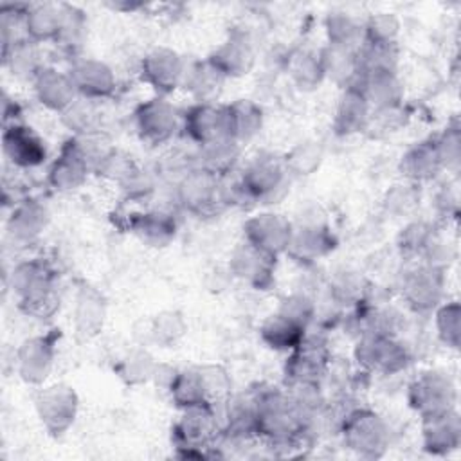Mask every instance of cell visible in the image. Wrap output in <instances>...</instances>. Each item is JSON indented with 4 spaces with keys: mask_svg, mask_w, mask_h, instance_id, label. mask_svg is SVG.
Wrapping results in <instances>:
<instances>
[{
    "mask_svg": "<svg viewBox=\"0 0 461 461\" xmlns=\"http://www.w3.org/2000/svg\"><path fill=\"white\" fill-rule=\"evenodd\" d=\"M13 292L20 308L36 319H49L59 308L54 272L40 259L18 263L11 276Z\"/></svg>",
    "mask_w": 461,
    "mask_h": 461,
    "instance_id": "6da1fadb",
    "label": "cell"
},
{
    "mask_svg": "<svg viewBox=\"0 0 461 461\" xmlns=\"http://www.w3.org/2000/svg\"><path fill=\"white\" fill-rule=\"evenodd\" d=\"M288 169L285 158L258 155L234 184L238 198L259 203H276L288 191Z\"/></svg>",
    "mask_w": 461,
    "mask_h": 461,
    "instance_id": "7a4b0ae2",
    "label": "cell"
},
{
    "mask_svg": "<svg viewBox=\"0 0 461 461\" xmlns=\"http://www.w3.org/2000/svg\"><path fill=\"white\" fill-rule=\"evenodd\" d=\"M176 196L185 211L200 218L216 216L223 207L229 205L221 176L202 167L189 169L178 180Z\"/></svg>",
    "mask_w": 461,
    "mask_h": 461,
    "instance_id": "3957f363",
    "label": "cell"
},
{
    "mask_svg": "<svg viewBox=\"0 0 461 461\" xmlns=\"http://www.w3.org/2000/svg\"><path fill=\"white\" fill-rule=\"evenodd\" d=\"M344 441L362 457H380L389 445V429L380 414L357 409L344 420Z\"/></svg>",
    "mask_w": 461,
    "mask_h": 461,
    "instance_id": "277c9868",
    "label": "cell"
},
{
    "mask_svg": "<svg viewBox=\"0 0 461 461\" xmlns=\"http://www.w3.org/2000/svg\"><path fill=\"white\" fill-rule=\"evenodd\" d=\"M355 358L369 373L394 375L409 362L407 349L391 335L364 331L355 346Z\"/></svg>",
    "mask_w": 461,
    "mask_h": 461,
    "instance_id": "5b68a950",
    "label": "cell"
},
{
    "mask_svg": "<svg viewBox=\"0 0 461 461\" xmlns=\"http://www.w3.org/2000/svg\"><path fill=\"white\" fill-rule=\"evenodd\" d=\"M407 398L409 405L420 416H429L454 409L457 391L448 375L441 371H425L412 380Z\"/></svg>",
    "mask_w": 461,
    "mask_h": 461,
    "instance_id": "8992f818",
    "label": "cell"
},
{
    "mask_svg": "<svg viewBox=\"0 0 461 461\" xmlns=\"http://www.w3.org/2000/svg\"><path fill=\"white\" fill-rule=\"evenodd\" d=\"M77 394L65 384H54L38 391L34 398L36 414L52 436L65 434L77 414Z\"/></svg>",
    "mask_w": 461,
    "mask_h": 461,
    "instance_id": "52a82bcc",
    "label": "cell"
},
{
    "mask_svg": "<svg viewBox=\"0 0 461 461\" xmlns=\"http://www.w3.org/2000/svg\"><path fill=\"white\" fill-rule=\"evenodd\" d=\"M294 225L277 212H259L243 223V241L277 258L286 254Z\"/></svg>",
    "mask_w": 461,
    "mask_h": 461,
    "instance_id": "ba28073f",
    "label": "cell"
},
{
    "mask_svg": "<svg viewBox=\"0 0 461 461\" xmlns=\"http://www.w3.org/2000/svg\"><path fill=\"white\" fill-rule=\"evenodd\" d=\"M443 270L429 263L407 270L402 279V297L414 312H430L443 297Z\"/></svg>",
    "mask_w": 461,
    "mask_h": 461,
    "instance_id": "9c48e42d",
    "label": "cell"
},
{
    "mask_svg": "<svg viewBox=\"0 0 461 461\" xmlns=\"http://www.w3.org/2000/svg\"><path fill=\"white\" fill-rule=\"evenodd\" d=\"M185 59L169 47L151 49L140 61V77L158 95H167L182 86Z\"/></svg>",
    "mask_w": 461,
    "mask_h": 461,
    "instance_id": "30bf717a",
    "label": "cell"
},
{
    "mask_svg": "<svg viewBox=\"0 0 461 461\" xmlns=\"http://www.w3.org/2000/svg\"><path fill=\"white\" fill-rule=\"evenodd\" d=\"M330 367V351L319 339L306 337L290 351L285 375L290 385L319 384Z\"/></svg>",
    "mask_w": 461,
    "mask_h": 461,
    "instance_id": "8fae6325",
    "label": "cell"
},
{
    "mask_svg": "<svg viewBox=\"0 0 461 461\" xmlns=\"http://www.w3.org/2000/svg\"><path fill=\"white\" fill-rule=\"evenodd\" d=\"M178 122L180 117L176 108L162 95L140 103L135 110L137 133L151 146L167 142L176 133Z\"/></svg>",
    "mask_w": 461,
    "mask_h": 461,
    "instance_id": "7c38bea8",
    "label": "cell"
},
{
    "mask_svg": "<svg viewBox=\"0 0 461 461\" xmlns=\"http://www.w3.org/2000/svg\"><path fill=\"white\" fill-rule=\"evenodd\" d=\"M182 124L191 140H194L200 148L216 140L230 139L227 104L196 103L185 110Z\"/></svg>",
    "mask_w": 461,
    "mask_h": 461,
    "instance_id": "4fadbf2b",
    "label": "cell"
},
{
    "mask_svg": "<svg viewBox=\"0 0 461 461\" xmlns=\"http://www.w3.org/2000/svg\"><path fill=\"white\" fill-rule=\"evenodd\" d=\"M173 432L180 448L193 450L209 447L220 432V421L214 412V405L203 403L182 409V416L176 421Z\"/></svg>",
    "mask_w": 461,
    "mask_h": 461,
    "instance_id": "5bb4252c",
    "label": "cell"
},
{
    "mask_svg": "<svg viewBox=\"0 0 461 461\" xmlns=\"http://www.w3.org/2000/svg\"><path fill=\"white\" fill-rule=\"evenodd\" d=\"M2 149L5 158L18 167H36L43 164L47 148L43 139L31 128L13 122L2 131Z\"/></svg>",
    "mask_w": 461,
    "mask_h": 461,
    "instance_id": "9a60e30c",
    "label": "cell"
},
{
    "mask_svg": "<svg viewBox=\"0 0 461 461\" xmlns=\"http://www.w3.org/2000/svg\"><path fill=\"white\" fill-rule=\"evenodd\" d=\"M276 259L277 258L252 247L250 243L241 241L234 249L229 267L230 272L243 283L258 290H267L274 283Z\"/></svg>",
    "mask_w": 461,
    "mask_h": 461,
    "instance_id": "2e32d148",
    "label": "cell"
},
{
    "mask_svg": "<svg viewBox=\"0 0 461 461\" xmlns=\"http://www.w3.org/2000/svg\"><path fill=\"white\" fill-rule=\"evenodd\" d=\"M421 439L423 448L436 456L456 450L461 443V420L456 409L421 416Z\"/></svg>",
    "mask_w": 461,
    "mask_h": 461,
    "instance_id": "e0dca14e",
    "label": "cell"
},
{
    "mask_svg": "<svg viewBox=\"0 0 461 461\" xmlns=\"http://www.w3.org/2000/svg\"><path fill=\"white\" fill-rule=\"evenodd\" d=\"M77 95L86 101H99L112 95L115 88V76L112 68L95 59V58H83L74 63L68 72Z\"/></svg>",
    "mask_w": 461,
    "mask_h": 461,
    "instance_id": "ac0fdd59",
    "label": "cell"
},
{
    "mask_svg": "<svg viewBox=\"0 0 461 461\" xmlns=\"http://www.w3.org/2000/svg\"><path fill=\"white\" fill-rule=\"evenodd\" d=\"M32 86L36 99L52 112L65 113L76 103L77 92L68 72L41 67L32 77Z\"/></svg>",
    "mask_w": 461,
    "mask_h": 461,
    "instance_id": "d6986e66",
    "label": "cell"
},
{
    "mask_svg": "<svg viewBox=\"0 0 461 461\" xmlns=\"http://www.w3.org/2000/svg\"><path fill=\"white\" fill-rule=\"evenodd\" d=\"M54 364V342L49 337H31L16 351V371L31 385L41 384Z\"/></svg>",
    "mask_w": 461,
    "mask_h": 461,
    "instance_id": "ffe728a7",
    "label": "cell"
},
{
    "mask_svg": "<svg viewBox=\"0 0 461 461\" xmlns=\"http://www.w3.org/2000/svg\"><path fill=\"white\" fill-rule=\"evenodd\" d=\"M335 249L331 230L322 223H301L294 227L286 254L299 263H313Z\"/></svg>",
    "mask_w": 461,
    "mask_h": 461,
    "instance_id": "44dd1931",
    "label": "cell"
},
{
    "mask_svg": "<svg viewBox=\"0 0 461 461\" xmlns=\"http://www.w3.org/2000/svg\"><path fill=\"white\" fill-rule=\"evenodd\" d=\"M254 50L243 34L229 36L207 58V61L227 79L247 76L254 67Z\"/></svg>",
    "mask_w": 461,
    "mask_h": 461,
    "instance_id": "7402d4cb",
    "label": "cell"
},
{
    "mask_svg": "<svg viewBox=\"0 0 461 461\" xmlns=\"http://www.w3.org/2000/svg\"><path fill=\"white\" fill-rule=\"evenodd\" d=\"M90 169L88 160L83 157L74 139H70L49 169V184L58 191H72L86 180Z\"/></svg>",
    "mask_w": 461,
    "mask_h": 461,
    "instance_id": "603a6c76",
    "label": "cell"
},
{
    "mask_svg": "<svg viewBox=\"0 0 461 461\" xmlns=\"http://www.w3.org/2000/svg\"><path fill=\"white\" fill-rule=\"evenodd\" d=\"M371 122V106L366 97L351 86H346L333 117V130L340 137H349L364 131Z\"/></svg>",
    "mask_w": 461,
    "mask_h": 461,
    "instance_id": "cb8c5ba5",
    "label": "cell"
},
{
    "mask_svg": "<svg viewBox=\"0 0 461 461\" xmlns=\"http://www.w3.org/2000/svg\"><path fill=\"white\" fill-rule=\"evenodd\" d=\"M400 171L412 184L436 178L443 171V162L438 151L436 139L423 140L409 148L400 160Z\"/></svg>",
    "mask_w": 461,
    "mask_h": 461,
    "instance_id": "d4e9b609",
    "label": "cell"
},
{
    "mask_svg": "<svg viewBox=\"0 0 461 461\" xmlns=\"http://www.w3.org/2000/svg\"><path fill=\"white\" fill-rule=\"evenodd\" d=\"M63 4H29L23 16L25 36L32 43L58 41L63 29Z\"/></svg>",
    "mask_w": 461,
    "mask_h": 461,
    "instance_id": "484cf974",
    "label": "cell"
},
{
    "mask_svg": "<svg viewBox=\"0 0 461 461\" xmlns=\"http://www.w3.org/2000/svg\"><path fill=\"white\" fill-rule=\"evenodd\" d=\"M306 326V322L279 310L261 324L259 335L268 348L279 351H292L304 339Z\"/></svg>",
    "mask_w": 461,
    "mask_h": 461,
    "instance_id": "4316f807",
    "label": "cell"
},
{
    "mask_svg": "<svg viewBox=\"0 0 461 461\" xmlns=\"http://www.w3.org/2000/svg\"><path fill=\"white\" fill-rule=\"evenodd\" d=\"M106 308L103 295L92 288L83 286L76 299V310H74V326L79 339L88 340L95 337L104 322Z\"/></svg>",
    "mask_w": 461,
    "mask_h": 461,
    "instance_id": "83f0119b",
    "label": "cell"
},
{
    "mask_svg": "<svg viewBox=\"0 0 461 461\" xmlns=\"http://www.w3.org/2000/svg\"><path fill=\"white\" fill-rule=\"evenodd\" d=\"M229 137L240 146L261 131L263 110L252 99H236L227 104Z\"/></svg>",
    "mask_w": 461,
    "mask_h": 461,
    "instance_id": "f1b7e54d",
    "label": "cell"
},
{
    "mask_svg": "<svg viewBox=\"0 0 461 461\" xmlns=\"http://www.w3.org/2000/svg\"><path fill=\"white\" fill-rule=\"evenodd\" d=\"M223 79L225 77L207 59L194 63L185 61L182 86L196 97V103H212Z\"/></svg>",
    "mask_w": 461,
    "mask_h": 461,
    "instance_id": "f546056e",
    "label": "cell"
},
{
    "mask_svg": "<svg viewBox=\"0 0 461 461\" xmlns=\"http://www.w3.org/2000/svg\"><path fill=\"white\" fill-rule=\"evenodd\" d=\"M131 232H135L149 247H166L173 238L176 225L169 214L151 211L131 218Z\"/></svg>",
    "mask_w": 461,
    "mask_h": 461,
    "instance_id": "4dcf8cb0",
    "label": "cell"
},
{
    "mask_svg": "<svg viewBox=\"0 0 461 461\" xmlns=\"http://www.w3.org/2000/svg\"><path fill=\"white\" fill-rule=\"evenodd\" d=\"M47 212L36 202H23L13 209L7 221V232L14 241L31 243L45 227Z\"/></svg>",
    "mask_w": 461,
    "mask_h": 461,
    "instance_id": "1f68e13d",
    "label": "cell"
},
{
    "mask_svg": "<svg viewBox=\"0 0 461 461\" xmlns=\"http://www.w3.org/2000/svg\"><path fill=\"white\" fill-rule=\"evenodd\" d=\"M324 27L330 47L357 52L364 43V25L348 13H330Z\"/></svg>",
    "mask_w": 461,
    "mask_h": 461,
    "instance_id": "d6a6232c",
    "label": "cell"
},
{
    "mask_svg": "<svg viewBox=\"0 0 461 461\" xmlns=\"http://www.w3.org/2000/svg\"><path fill=\"white\" fill-rule=\"evenodd\" d=\"M240 157V144L232 139H223L200 148V160L196 167L211 171L218 176L230 173Z\"/></svg>",
    "mask_w": 461,
    "mask_h": 461,
    "instance_id": "836d02e7",
    "label": "cell"
},
{
    "mask_svg": "<svg viewBox=\"0 0 461 461\" xmlns=\"http://www.w3.org/2000/svg\"><path fill=\"white\" fill-rule=\"evenodd\" d=\"M324 76H330L337 83H342L344 88L349 86L357 74H358V58L357 52L353 50H344V49H335V47H326L322 52H319Z\"/></svg>",
    "mask_w": 461,
    "mask_h": 461,
    "instance_id": "e575fe53",
    "label": "cell"
},
{
    "mask_svg": "<svg viewBox=\"0 0 461 461\" xmlns=\"http://www.w3.org/2000/svg\"><path fill=\"white\" fill-rule=\"evenodd\" d=\"M169 393L173 402L180 407H193V405H203L209 403L205 398V391H203V384L202 378L198 375V369H184V371H176L175 378L169 384ZM211 405V403H209Z\"/></svg>",
    "mask_w": 461,
    "mask_h": 461,
    "instance_id": "d590c367",
    "label": "cell"
},
{
    "mask_svg": "<svg viewBox=\"0 0 461 461\" xmlns=\"http://www.w3.org/2000/svg\"><path fill=\"white\" fill-rule=\"evenodd\" d=\"M288 72L294 83L303 90H312L326 77L321 56L310 50H297L288 61Z\"/></svg>",
    "mask_w": 461,
    "mask_h": 461,
    "instance_id": "8d00e7d4",
    "label": "cell"
},
{
    "mask_svg": "<svg viewBox=\"0 0 461 461\" xmlns=\"http://www.w3.org/2000/svg\"><path fill=\"white\" fill-rule=\"evenodd\" d=\"M322 157H324V151H322L321 142L304 140V142H299L297 146H294L286 153L285 164H286V169L290 175L308 176V175L315 173V169H319Z\"/></svg>",
    "mask_w": 461,
    "mask_h": 461,
    "instance_id": "74e56055",
    "label": "cell"
},
{
    "mask_svg": "<svg viewBox=\"0 0 461 461\" xmlns=\"http://www.w3.org/2000/svg\"><path fill=\"white\" fill-rule=\"evenodd\" d=\"M436 234L425 221H412L402 229L398 236V249L405 258H425Z\"/></svg>",
    "mask_w": 461,
    "mask_h": 461,
    "instance_id": "f35d334b",
    "label": "cell"
},
{
    "mask_svg": "<svg viewBox=\"0 0 461 461\" xmlns=\"http://www.w3.org/2000/svg\"><path fill=\"white\" fill-rule=\"evenodd\" d=\"M364 25V43L369 45H396L400 34V20L394 13L371 14Z\"/></svg>",
    "mask_w": 461,
    "mask_h": 461,
    "instance_id": "ab89813d",
    "label": "cell"
},
{
    "mask_svg": "<svg viewBox=\"0 0 461 461\" xmlns=\"http://www.w3.org/2000/svg\"><path fill=\"white\" fill-rule=\"evenodd\" d=\"M436 331L439 340L452 349L459 348L461 340V308L457 301L445 303L436 308Z\"/></svg>",
    "mask_w": 461,
    "mask_h": 461,
    "instance_id": "60d3db41",
    "label": "cell"
},
{
    "mask_svg": "<svg viewBox=\"0 0 461 461\" xmlns=\"http://www.w3.org/2000/svg\"><path fill=\"white\" fill-rule=\"evenodd\" d=\"M198 375L202 378L203 384V391H205V398L211 405L220 403V402H227L230 398V376L227 375V371L221 366H214V364H205V366H198Z\"/></svg>",
    "mask_w": 461,
    "mask_h": 461,
    "instance_id": "b9f144b4",
    "label": "cell"
},
{
    "mask_svg": "<svg viewBox=\"0 0 461 461\" xmlns=\"http://www.w3.org/2000/svg\"><path fill=\"white\" fill-rule=\"evenodd\" d=\"M187 326L184 317L175 310L160 312L151 321V337L162 346H171L176 340H180L185 333Z\"/></svg>",
    "mask_w": 461,
    "mask_h": 461,
    "instance_id": "7bdbcfd3",
    "label": "cell"
},
{
    "mask_svg": "<svg viewBox=\"0 0 461 461\" xmlns=\"http://www.w3.org/2000/svg\"><path fill=\"white\" fill-rule=\"evenodd\" d=\"M155 366L157 364L153 362V358L148 351L135 349L124 360H121V364L117 366V373L126 384L137 385L153 376Z\"/></svg>",
    "mask_w": 461,
    "mask_h": 461,
    "instance_id": "ee69618b",
    "label": "cell"
},
{
    "mask_svg": "<svg viewBox=\"0 0 461 461\" xmlns=\"http://www.w3.org/2000/svg\"><path fill=\"white\" fill-rule=\"evenodd\" d=\"M418 203L420 193L412 182L394 184L384 198V207L393 214H409Z\"/></svg>",
    "mask_w": 461,
    "mask_h": 461,
    "instance_id": "f6af8a7d",
    "label": "cell"
},
{
    "mask_svg": "<svg viewBox=\"0 0 461 461\" xmlns=\"http://www.w3.org/2000/svg\"><path fill=\"white\" fill-rule=\"evenodd\" d=\"M438 151L443 162V169L457 171L459 167V157H461V137H459V128H447L438 139Z\"/></svg>",
    "mask_w": 461,
    "mask_h": 461,
    "instance_id": "bcb514c9",
    "label": "cell"
},
{
    "mask_svg": "<svg viewBox=\"0 0 461 461\" xmlns=\"http://www.w3.org/2000/svg\"><path fill=\"white\" fill-rule=\"evenodd\" d=\"M333 295L339 299V301H348V303H355L362 297V279L357 277L355 274L351 272H344L340 276H337L333 286Z\"/></svg>",
    "mask_w": 461,
    "mask_h": 461,
    "instance_id": "7dc6e473",
    "label": "cell"
}]
</instances>
